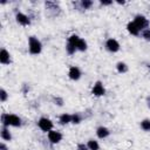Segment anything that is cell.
<instances>
[{
  "label": "cell",
  "instance_id": "obj_10",
  "mask_svg": "<svg viewBox=\"0 0 150 150\" xmlns=\"http://www.w3.org/2000/svg\"><path fill=\"white\" fill-rule=\"evenodd\" d=\"M0 62L2 64H8L11 62V57H9V54L6 49H2L1 53H0Z\"/></svg>",
  "mask_w": 150,
  "mask_h": 150
},
{
  "label": "cell",
  "instance_id": "obj_11",
  "mask_svg": "<svg viewBox=\"0 0 150 150\" xmlns=\"http://www.w3.org/2000/svg\"><path fill=\"white\" fill-rule=\"evenodd\" d=\"M96 134H97V136H98L100 138H105L107 136H109L110 131H109L105 127H100V128H97Z\"/></svg>",
  "mask_w": 150,
  "mask_h": 150
},
{
  "label": "cell",
  "instance_id": "obj_8",
  "mask_svg": "<svg viewBox=\"0 0 150 150\" xmlns=\"http://www.w3.org/2000/svg\"><path fill=\"white\" fill-rule=\"evenodd\" d=\"M16 21H18L20 25H22V26H27V25L30 23L29 18H28L27 15L22 14V13H18V14H16Z\"/></svg>",
  "mask_w": 150,
  "mask_h": 150
},
{
  "label": "cell",
  "instance_id": "obj_9",
  "mask_svg": "<svg viewBox=\"0 0 150 150\" xmlns=\"http://www.w3.org/2000/svg\"><path fill=\"white\" fill-rule=\"evenodd\" d=\"M68 75H69V77H70L71 80H79L80 76H81V70H80L77 67H71V68L69 69Z\"/></svg>",
  "mask_w": 150,
  "mask_h": 150
},
{
  "label": "cell",
  "instance_id": "obj_3",
  "mask_svg": "<svg viewBox=\"0 0 150 150\" xmlns=\"http://www.w3.org/2000/svg\"><path fill=\"white\" fill-rule=\"evenodd\" d=\"M134 23L136 25V27L139 30L141 29L144 30V28H146L149 26V20L145 16H143V15H136L135 16V20H134Z\"/></svg>",
  "mask_w": 150,
  "mask_h": 150
},
{
  "label": "cell",
  "instance_id": "obj_19",
  "mask_svg": "<svg viewBox=\"0 0 150 150\" xmlns=\"http://www.w3.org/2000/svg\"><path fill=\"white\" fill-rule=\"evenodd\" d=\"M79 40H80V38H79L77 35H71V36L68 39V42H69V43H71L73 46H75V47H76V45H77Z\"/></svg>",
  "mask_w": 150,
  "mask_h": 150
},
{
  "label": "cell",
  "instance_id": "obj_27",
  "mask_svg": "<svg viewBox=\"0 0 150 150\" xmlns=\"http://www.w3.org/2000/svg\"><path fill=\"white\" fill-rule=\"evenodd\" d=\"M0 150H7V146H6L4 143H1V144H0Z\"/></svg>",
  "mask_w": 150,
  "mask_h": 150
},
{
  "label": "cell",
  "instance_id": "obj_23",
  "mask_svg": "<svg viewBox=\"0 0 150 150\" xmlns=\"http://www.w3.org/2000/svg\"><path fill=\"white\" fill-rule=\"evenodd\" d=\"M7 100V93L5 91V89H1L0 90V101L1 102H5Z\"/></svg>",
  "mask_w": 150,
  "mask_h": 150
},
{
  "label": "cell",
  "instance_id": "obj_7",
  "mask_svg": "<svg viewBox=\"0 0 150 150\" xmlns=\"http://www.w3.org/2000/svg\"><path fill=\"white\" fill-rule=\"evenodd\" d=\"M104 93H105V90H104L102 83L101 82H96L95 86L93 87V94L96 95V96H102V95H104Z\"/></svg>",
  "mask_w": 150,
  "mask_h": 150
},
{
  "label": "cell",
  "instance_id": "obj_16",
  "mask_svg": "<svg viewBox=\"0 0 150 150\" xmlns=\"http://www.w3.org/2000/svg\"><path fill=\"white\" fill-rule=\"evenodd\" d=\"M76 49H79V50H81V52H84V50L87 49V42H86L84 40L80 39L79 42H77V45H76Z\"/></svg>",
  "mask_w": 150,
  "mask_h": 150
},
{
  "label": "cell",
  "instance_id": "obj_21",
  "mask_svg": "<svg viewBox=\"0 0 150 150\" xmlns=\"http://www.w3.org/2000/svg\"><path fill=\"white\" fill-rule=\"evenodd\" d=\"M91 5H93V1H90V0H83V1H81V6H82V8H84V9L90 8Z\"/></svg>",
  "mask_w": 150,
  "mask_h": 150
},
{
  "label": "cell",
  "instance_id": "obj_24",
  "mask_svg": "<svg viewBox=\"0 0 150 150\" xmlns=\"http://www.w3.org/2000/svg\"><path fill=\"white\" fill-rule=\"evenodd\" d=\"M142 35H143V38H144L145 40L150 41V29H144V30L142 32Z\"/></svg>",
  "mask_w": 150,
  "mask_h": 150
},
{
  "label": "cell",
  "instance_id": "obj_6",
  "mask_svg": "<svg viewBox=\"0 0 150 150\" xmlns=\"http://www.w3.org/2000/svg\"><path fill=\"white\" fill-rule=\"evenodd\" d=\"M48 139H49L52 143H59V142L62 139V135H61V132H59V131L50 130V131H48Z\"/></svg>",
  "mask_w": 150,
  "mask_h": 150
},
{
  "label": "cell",
  "instance_id": "obj_12",
  "mask_svg": "<svg viewBox=\"0 0 150 150\" xmlns=\"http://www.w3.org/2000/svg\"><path fill=\"white\" fill-rule=\"evenodd\" d=\"M0 135H1V138H2V139H5V141H11V138H12L9 130H8L5 125H2L1 131H0Z\"/></svg>",
  "mask_w": 150,
  "mask_h": 150
},
{
  "label": "cell",
  "instance_id": "obj_1",
  "mask_svg": "<svg viewBox=\"0 0 150 150\" xmlns=\"http://www.w3.org/2000/svg\"><path fill=\"white\" fill-rule=\"evenodd\" d=\"M1 123L2 125L7 127V125H13V127H20L21 125V120L13 114H4L1 116Z\"/></svg>",
  "mask_w": 150,
  "mask_h": 150
},
{
  "label": "cell",
  "instance_id": "obj_26",
  "mask_svg": "<svg viewBox=\"0 0 150 150\" xmlns=\"http://www.w3.org/2000/svg\"><path fill=\"white\" fill-rule=\"evenodd\" d=\"M77 150H88V146L86 144H83V143H80L77 145Z\"/></svg>",
  "mask_w": 150,
  "mask_h": 150
},
{
  "label": "cell",
  "instance_id": "obj_2",
  "mask_svg": "<svg viewBox=\"0 0 150 150\" xmlns=\"http://www.w3.org/2000/svg\"><path fill=\"white\" fill-rule=\"evenodd\" d=\"M28 42H29V52H30V54H39L41 52L42 46H41V42L36 38L30 36L28 39Z\"/></svg>",
  "mask_w": 150,
  "mask_h": 150
},
{
  "label": "cell",
  "instance_id": "obj_18",
  "mask_svg": "<svg viewBox=\"0 0 150 150\" xmlns=\"http://www.w3.org/2000/svg\"><path fill=\"white\" fill-rule=\"evenodd\" d=\"M141 128L144 131H150V120H143L141 122Z\"/></svg>",
  "mask_w": 150,
  "mask_h": 150
},
{
  "label": "cell",
  "instance_id": "obj_30",
  "mask_svg": "<svg viewBox=\"0 0 150 150\" xmlns=\"http://www.w3.org/2000/svg\"><path fill=\"white\" fill-rule=\"evenodd\" d=\"M148 67H149V69H150V64H149V66H148Z\"/></svg>",
  "mask_w": 150,
  "mask_h": 150
},
{
  "label": "cell",
  "instance_id": "obj_20",
  "mask_svg": "<svg viewBox=\"0 0 150 150\" xmlns=\"http://www.w3.org/2000/svg\"><path fill=\"white\" fill-rule=\"evenodd\" d=\"M66 50H67V53H68V54H70V55H71V54H74V53H75L76 47L68 42V43H67V46H66Z\"/></svg>",
  "mask_w": 150,
  "mask_h": 150
},
{
  "label": "cell",
  "instance_id": "obj_14",
  "mask_svg": "<svg viewBox=\"0 0 150 150\" xmlns=\"http://www.w3.org/2000/svg\"><path fill=\"white\" fill-rule=\"evenodd\" d=\"M60 122H61L62 124H67V123L71 122V115H69V114H63V115H61V116H60Z\"/></svg>",
  "mask_w": 150,
  "mask_h": 150
},
{
  "label": "cell",
  "instance_id": "obj_29",
  "mask_svg": "<svg viewBox=\"0 0 150 150\" xmlns=\"http://www.w3.org/2000/svg\"><path fill=\"white\" fill-rule=\"evenodd\" d=\"M146 103H148V107L150 108V96H149V97L146 98Z\"/></svg>",
  "mask_w": 150,
  "mask_h": 150
},
{
  "label": "cell",
  "instance_id": "obj_5",
  "mask_svg": "<svg viewBox=\"0 0 150 150\" xmlns=\"http://www.w3.org/2000/svg\"><path fill=\"white\" fill-rule=\"evenodd\" d=\"M105 47H107V49H108L109 52L115 53V52H117V50L120 49V43H118L115 39H109V40L107 41V43H105Z\"/></svg>",
  "mask_w": 150,
  "mask_h": 150
},
{
  "label": "cell",
  "instance_id": "obj_28",
  "mask_svg": "<svg viewBox=\"0 0 150 150\" xmlns=\"http://www.w3.org/2000/svg\"><path fill=\"white\" fill-rule=\"evenodd\" d=\"M101 4H102V5H110V4H112V1H103V0H102Z\"/></svg>",
  "mask_w": 150,
  "mask_h": 150
},
{
  "label": "cell",
  "instance_id": "obj_13",
  "mask_svg": "<svg viewBox=\"0 0 150 150\" xmlns=\"http://www.w3.org/2000/svg\"><path fill=\"white\" fill-rule=\"evenodd\" d=\"M127 28H128L129 33L132 34V35H138V34H139V29L136 27V25H135L134 22H129L128 26H127Z\"/></svg>",
  "mask_w": 150,
  "mask_h": 150
},
{
  "label": "cell",
  "instance_id": "obj_25",
  "mask_svg": "<svg viewBox=\"0 0 150 150\" xmlns=\"http://www.w3.org/2000/svg\"><path fill=\"white\" fill-rule=\"evenodd\" d=\"M54 102H55V104H57V105H62V104H63V101H62V98H60V97H55V98H54Z\"/></svg>",
  "mask_w": 150,
  "mask_h": 150
},
{
  "label": "cell",
  "instance_id": "obj_15",
  "mask_svg": "<svg viewBox=\"0 0 150 150\" xmlns=\"http://www.w3.org/2000/svg\"><path fill=\"white\" fill-rule=\"evenodd\" d=\"M87 146H88V149H89V150H98V149H100L98 143H97L96 141H94V139H90V141L88 142Z\"/></svg>",
  "mask_w": 150,
  "mask_h": 150
},
{
  "label": "cell",
  "instance_id": "obj_4",
  "mask_svg": "<svg viewBox=\"0 0 150 150\" xmlns=\"http://www.w3.org/2000/svg\"><path fill=\"white\" fill-rule=\"evenodd\" d=\"M38 124H39V128H40L42 131H50L52 128H53V122H52L50 120L46 118V117L40 118L39 122H38Z\"/></svg>",
  "mask_w": 150,
  "mask_h": 150
},
{
  "label": "cell",
  "instance_id": "obj_17",
  "mask_svg": "<svg viewBox=\"0 0 150 150\" xmlns=\"http://www.w3.org/2000/svg\"><path fill=\"white\" fill-rule=\"evenodd\" d=\"M116 67H117V70H118L120 73H127V71H128V66H127L124 62H118Z\"/></svg>",
  "mask_w": 150,
  "mask_h": 150
},
{
  "label": "cell",
  "instance_id": "obj_22",
  "mask_svg": "<svg viewBox=\"0 0 150 150\" xmlns=\"http://www.w3.org/2000/svg\"><path fill=\"white\" fill-rule=\"evenodd\" d=\"M80 122H81V116H80L79 114H74V115H71V123L77 124V123H80Z\"/></svg>",
  "mask_w": 150,
  "mask_h": 150
}]
</instances>
